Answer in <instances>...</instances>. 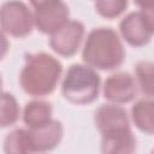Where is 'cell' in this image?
Segmentation results:
<instances>
[{"instance_id": "1", "label": "cell", "mask_w": 154, "mask_h": 154, "mask_svg": "<svg viewBox=\"0 0 154 154\" xmlns=\"http://www.w3.org/2000/svg\"><path fill=\"white\" fill-rule=\"evenodd\" d=\"M95 125L101 134L103 153H132L136 138L131 131L126 111L118 103L100 106L95 112Z\"/></svg>"}, {"instance_id": "2", "label": "cell", "mask_w": 154, "mask_h": 154, "mask_svg": "<svg viewBox=\"0 0 154 154\" xmlns=\"http://www.w3.org/2000/svg\"><path fill=\"white\" fill-rule=\"evenodd\" d=\"M63 67L53 55L38 52L25 55V63L19 75L22 89L31 96L51 94L61 76Z\"/></svg>"}, {"instance_id": "3", "label": "cell", "mask_w": 154, "mask_h": 154, "mask_svg": "<svg viewBox=\"0 0 154 154\" xmlns=\"http://www.w3.org/2000/svg\"><path fill=\"white\" fill-rule=\"evenodd\" d=\"M82 58L84 63L99 70L119 67L125 58V51L118 34L111 28L93 29L85 40Z\"/></svg>"}, {"instance_id": "4", "label": "cell", "mask_w": 154, "mask_h": 154, "mask_svg": "<svg viewBox=\"0 0 154 154\" xmlns=\"http://www.w3.org/2000/svg\"><path fill=\"white\" fill-rule=\"evenodd\" d=\"M100 90V76L89 65L75 64L67 70L61 91L66 100L77 105L90 103L97 99Z\"/></svg>"}, {"instance_id": "5", "label": "cell", "mask_w": 154, "mask_h": 154, "mask_svg": "<svg viewBox=\"0 0 154 154\" xmlns=\"http://www.w3.org/2000/svg\"><path fill=\"white\" fill-rule=\"evenodd\" d=\"M0 24L4 34L14 37H25L35 25V17L23 1L8 0L1 6Z\"/></svg>"}, {"instance_id": "6", "label": "cell", "mask_w": 154, "mask_h": 154, "mask_svg": "<svg viewBox=\"0 0 154 154\" xmlns=\"http://www.w3.org/2000/svg\"><path fill=\"white\" fill-rule=\"evenodd\" d=\"M34 8L35 26L43 34L52 35L69 22V7L63 0H45Z\"/></svg>"}, {"instance_id": "7", "label": "cell", "mask_w": 154, "mask_h": 154, "mask_svg": "<svg viewBox=\"0 0 154 154\" xmlns=\"http://www.w3.org/2000/svg\"><path fill=\"white\" fill-rule=\"evenodd\" d=\"M49 36V46L55 53L63 57H71L82 43L84 25L78 20H69Z\"/></svg>"}, {"instance_id": "8", "label": "cell", "mask_w": 154, "mask_h": 154, "mask_svg": "<svg viewBox=\"0 0 154 154\" xmlns=\"http://www.w3.org/2000/svg\"><path fill=\"white\" fill-rule=\"evenodd\" d=\"M136 94V81L128 72H117L111 75L103 85L105 99L112 103H128L135 99Z\"/></svg>"}, {"instance_id": "9", "label": "cell", "mask_w": 154, "mask_h": 154, "mask_svg": "<svg viewBox=\"0 0 154 154\" xmlns=\"http://www.w3.org/2000/svg\"><path fill=\"white\" fill-rule=\"evenodd\" d=\"M119 30L123 38L134 47H142L147 45L153 35L140 11L131 12L125 16L119 24Z\"/></svg>"}, {"instance_id": "10", "label": "cell", "mask_w": 154, "mask_h": 154, "mask_svg": "<svg viewBox=\"0 0 154 154\" xmlns=\"http://www.w3.org/2000/svg\"><path fill=\"white\" fill-rule=\"evenodd\" d=\"M32 153L36 152H47L55 148L63 137V125L60 122L52 119L47 124L36 128L29 129Z\"/></svg>"}, {"instance_id": "11", "label": "cell", "mask_w": 154, "mask_h": 154, "mask_svg": "<svg viewBox=\"0 0 154 154\" xmlns=\"http://www.w3.org/2000/svg\"><path fill=\"white\" fill-rule=\"evenodd\" d=\"M52 120V106L47 101L32 100L23 111V122L28 129H36Z\"/></svg>"}, {"instance_id": "12", "label": "cell", "mask_w": 154, "mask_h": 154, "mask_svg": "<svg viewBox=\"0 0 154 154\" xmlns=\"http://www.w3.org/2000/svg\"><path fill=\"white\" fill-rule=\"evenodd\" d=\"M131 117L138 130L154 134V100H138L132 106Z\"/></svg>"}, {"instance_id": "13", "label": "cell", "mask_w": 154, "mask_h": 154, "mask_svg": "<svg viewBox=\"0 0 154 154\" xmlns=\"http://www.w3.org/2000/svg\"><path fill=\"white\" fill-rule=\"evenodd\" d=\"M4 150L6 153H32L29 129H16L11 131L5 138Z\"/></svg>"}, {"instance_id": "14", "label": "cell", "mask_w": 154, "mask_h": 154, "mask_svg": "<svg viewBox=\"0 0 154 154\" xmlns=\"http://www.w3.org/2000/svg\"><path fill=\"white\" fill-rule=\"evenodd\" d=\"M135 71L142 93L148 96H154V63L140 61Z\"/></svg>"}, {"instance_id": "15", "label": "cell", "mask_w": 154, "mask_h": 154, "mask_svg": "<svg viewBox=\"0 0 154 154\" xmlns=\"http://www.w3.org/2000/svg\"><path fill=\"white\" fill-rule=\"evenodd\" d=\"M18 118H19V106L17 103L16 97L10 93L4 91L1 96V119H0L1 126L2 128L11 126L16 124Z\"/></svg>"}, {"instance_id": "16", "label": "cell", "mask_w": 154, "mask_h": 154, "mask_svg": "<svg viewBox=\"0 0 154 154\" xmlns=\"http://www.w3.org/2000/svg\"><path fill=\"white\" fill-rule=\"evenodd\" d=\"M128 7V0H95L96 12L107 19L119 17Z\"/></svg>"}, {"instance_id": "17", "label": "cell", "mask_w": 154, "mask_h": 154, "mask_svg": "<svg viewBox=\"0 0 154 154\" xmlns=\"http://www.w3.org/2000/svg\"><path fill=\"white\" fill-rule=\"evenodd\" d=\"M140 13L142 18L144 19L147 26L149 30L154 34V10H148V8H140Z\"/></svg>"}, {"instance_id": "18", "label": "cell", "mask_w": 154, "mask_h": 154, "mask_svg": "<svg viewBox=\"0 0 154 154\" xmlns=\"http://www.w3.org/2000/svg\"><path fill=\"white\" fill-rule=\"evenodd\" d=\"M134 2H135L140 8L154 10V0H134Z\"/></svg>"}, {"instance_id": "19", "label": "cell", "mask_w": 154, "mask_h": 154, "mask_svg": "<svg viewBox=\"0 0 154 154\" xmlns=\"http://www.w3.org/2000/svg\"><path fill=\"white\" fill-rule=\"evenodd\" d=\"M42 1H45V0H30V2H31V5L35 7L36 5H38V4H41Z\"/></svg>"}]
</instances>
